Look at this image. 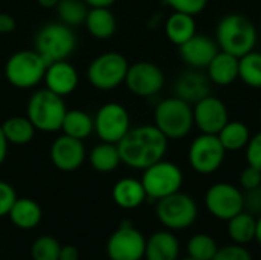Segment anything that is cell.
I'll return each mask as SVG.
<instances>
[{
  "label": "cell",
  "mask_w": 261,
  "mask_h": 260,
  "mask_svg": "<svg viewBox=\"0 0 261 260\" xmlns=\"http://www.w3.org/2000/svg\"><path fill=\"white\" fill-rule=\"evenodd\" d=\"M145 238L130 222L124 221L109 238L106 253L110 260H142L145 254Z\"/></svg>",
  "instance_id": "obj_12"
},
{
  "label": "cell",
  "mask_w": 261,
  "mask_h": 260,
  "mask_svg": "<svg viewBox=\"0 0 261 260\" xmlns=\"http://www.w3.org/2000/svg\"><path fill=\"white\" fill-rule=\"evenodd\" d=\"M226 153L228 152L223 149L217 135L200 133L193 139L188 149V161L194 172L211 175L222 167Z\"/></svg>",
  "instance_id": "obj_11"
},
{
  "label": "cell",
  "mask_w": 261,
  "mask_h": 260,
  "mask_svg": "<svg viewBox=\"0 0 261 260\" xmlns=\"http://www.w3.org/2000/svg\"><path fill=\"white\" fill-rule=\"evenodd\" d=\"M67 112L63 97L49 89H37L28 100L26 116L38 132L55 133L61 130L64 115Z\"/></svg>",
  "instance_id": "obj_4"
},
{
  "label": "cell",
  "mask_w": 261,
  "mask_h": 260,
  "mask_svg": "<svg viewBox=\"0 0 261 260\" xmlns=\"http://www.w3.org/2000/svg\"><path fill=\"white\" fill-rule=\"evenodd\" d=\"M180 245L170 230L153 233L145 241V260H179Z\"/></svg>",
  "instance_id": "obj_20"
},
{
  "label": "cell",
  "mask_w": 261,
  "mask_h": 260,
  "mask_svg": "<svg viewBox=\"0 0 261 260\" xmlns=\"http://www.w3.org/2000/svg\"><path fill=\"white\" fill-rule=\"evenodd\" d=\"M217 41L206 34H196L188 41L179 46V54L184 63L193 69H206L211 60L219 52Z\"/></svg>",
  "instance_id": "obj_17"
},
{
  "label": "cell",
  "mask_w": 261,
  "mask_h": 260,
  "mask_svg": "<svg viewBox=\"0 0 261 260\" xmlns=\"http://www.w3.org/2000/svg\"><path fill=\"white\" fill-rule=\"evenodd\" d=\"M255 241L261 245V216L257 218V228H255Z\"/></svg>",
  "instance_id": "obj_46"
},
{
  "label": "cell",
  "mask_w": 261,
  "mask_h": 260,
  "mask_svg": "<svg viewBox=\"0 0 261 260\" xmlns=\"http://www.w3.org/2000/svg\"><path fill=\"white\" fill-rule=\"evenodd\" d=\"M240 185L242 188L246 192V190H252V188H257L261 185V170L252 167V166H248L246 169H243L242 175H240Z\"/></svg>",
  "instance_id": "obj_40"
},
{
  "label": "cell",
  "mask_w": 261,
  "mask_h": 260,
  "mask_svg": "<svg viewBox=\"0 0 261 260\" xmlns=\"http://www.w3.org/2000/svg\"><path fill=\"white\" fill-rule=\"evenodd\" d=\"M15 199H17V193L14 187L6 181H0V218L8 216Z\"/></svg>",
  "instance_id": "obj_38"
},
{
  "label": "cell",
  "mask_w": 261,
  "mask_h": 260,
  "mask_svg": "<svg viewBox=\"0 0 261 260\" xmlns=\"http://www.w3.org/2000/svg\"><path fill=\"white\" fill-rule=\"evenodd\" d=\"M84 26L96 40H109L116 32V17L110 8H89Z\"/></svg>",
  "instance_id": "obj_24"
},
{
  "label": "cell",
  "mask_w": 261,
  "mask_h": 260,
  "mask_svg": "<svg viewBox=\"0 0 261 260\" xmlns=\"http://www.w3.org/2000/svg\"><path fill=\"white\" fill-rule=\"evenodd\" d=\"M95 133L101 141L118 144L132 129L128 110L119 103L102 104L93 116Z\"/></svg>",
  "instance_id": "obj_10"
},
{
  "label": "cell",
  "mask_w": 261,
  "mask_h": 260,
  "mask_svg": "<svg viewBox=\"0 0 261 260\" xmlns=\"http://www.w3.org/2000/svg\"><path fill=\"white\" fill-rule=\"evenodd\" d=\"M112 198H113V202L119 208L135 210L145 202L147 193H145V188H144L141 179L122 178L113 185Z\"/></svg>",
  "instance_id": "obj_21"
},
{
  "label": "cell",
  "mask_w": 261,
  "mask_h": 260,
  "mask_svg": "<svg viewBox=\"0 0 261 260\" xmlns=\"http://www.w3.org/2000/svg\"><path fill=\"white\" fill-rule=\"evenodd\" d=\"M61 132L67 136L84 141L95 132L93 116L81 109H67L61 124Z\"/></svg>",
  "instance_id": "obj_26"
},
{
  "label": "cell",
  "mask_w": 261,
  "mask_h": 260,
  "mask_svg": "<svg viewBox=\"0 0 261 260\" xmlns=\"http://www.w3.org/2000/svg\"><path fill=\"white\" fill-rule=\"evenodd\" d=\"M43 83L46 89L64 98L76 90L80 84V74L72 63L60 60L47 64Z\"/></svg>",
  "instance_id": "obj_18"
},
{
  "label": "cell",
  "mask_w": 261,
  "mask_h": 260,
  "mask_svg": "<svg viewBox=\"0 0 261 260\" xmlns=\"http://www.w3.org/2000/svg\"><path fill=\"white\" fill-rule=\"evenodd\" d=\"M251 130L243 121H228L225 127L217 133L223 149L226 152H239L245 149L251 139Z\"/></svg>",
  "instance_id": "obj_30"
},
{
  "label": "cell",
  "mask_w": 261,
  "mask_h": 260,
  "mask_svg": "<svg viewBox=\"0 0 261 260\" xmlns=\"http://www.w3.org/2000/svg\"><path fill=\"white\" fill-rule=\"evenodd\" d=\"M258 40L257 26L243 14L232 12L220 18L216 28V41L220 51L243 57L254 51Z\"/></svg>",
  "instance_id": "obj_2"
},
{
  "label": "cell",
  "mask_w": 261,
  "mask_h": 260,
  "mask_svg": "<svg viewBox=\"0 0 261 260\" xmlns=\"http://www.w3.org/2000/svg\"><path fill=\"white\" fill-rule=\"evenodd\" d=\"M255 228L257 218L245 210L228 221V234L232 244L248 245L249 242L255 241Z\"/></svg>",
  "instance_id": "obj_29"
},
{
  "label": "cell",
  "mask_w": 261,
  "mask_h": 260,
  "mask_svg": "<svg viewBox=\"0 0 261 260\" xmlns=\"http://www.w3.org/2000/svg\"><path fill=\"white\" fill-rule=\"evenodd\" d=\"M89 162L92 169L99 173L115 172L119 167V164H122L118 144L101 141L99 144L93 146L89 153Z\"/></svg>",
  "instance_id": "obj_27"
},
{
  "label": "cell",
  "mask_w": 261,
  "mask_h": 260,
  "mask_svg": "<svg viewBox=\"0 0 261 260\" xmlns=\"http://www.w3.org/2000/svg\"><path fill=\"white\" fill-rule=\"evenodd\" d=\"M89 8H110L116 0H84Z\"/></svg>",
  "instance_id": "obj_44"
},
{
  "label": "cell",
  "mask_w": 261,
  "mask_h": 260,
  "mask_svg": "<svg viewBox=\"0 0 261 260\" xmlns=\"http://www.w3.org/2000/svg\"><path fill=\"white\" fill-rule=\"evenodd\" d=\"M164 2L173 11L190 14V15H194V17L197 14H200L208 5V0H164Z\"/></svg>",
  "instance_id": "obj_35"
},
{
  "label": "cell",
  "mask_w": 261,
  "mask_h": 260,
  "mask_svg": "<svg viewBox=\"0 0 261 260\" xmlns=\"http://www.w3.org/2000/svg\"><path fill=\"white\" fill-rule=\"evenodd\" d=\"M37 2H38V5H40L41 8L52 9V8H55V6L58 5L60 0H37Z\"/></svg>",
  "instance_id": "obj_45"
},
{
  "label": "cell",
  "mask_w": 261,
  "mask_h": 260,
  "mask_svg": "<svg viewBox=\"0 0 261 260\" xmlns=\"http://www.w3.org/2000/svg\"><path fill=\"white\" fill-rule=\"evenodd\" d=\"M205 70L213 84L229 86L239 78V57L219 51Z\"/></svg>",
  "instance_id": "obj_22"
},
{
  "label": "cell",
  "mask_w": 261,
  "mask_h": 260,
  "mask_svg": "<svg viewBox=\"0 0 261 260\" xmlns=\"http://www.w3.org/2000/svg\"><path fill=\"white\" fill-rule=\"evenodd\" d=\"M180 260H197V259H193V257H190V256H188V257H185V259H180Z\"/></svg>",
  "instance_id": "obj_47"
},
{
  "label": "cell",
  "mask_w": 261,
  "mask_h": 260,
  "mask_svg": "<svg viewBox=\"0 0 261 260\" xmlns=\"http://www.w3.org/2000/svg\"><path fill=\"white\" fill-rule=\"evenodd\" d=\"M243 210L252 216H261V185L243 193Z\"/></svg>",
  "instance_id": "obj_39"
},
{
  "label": "cell",
  "mask_w": 261,
  "mask_h": 260,
  "mask_svg": "<svg viewBox=\"0 0 261 260\" xmlns=\"http://www.w3.org/2000/svg\"><path fill=\"white\" fill-rule=\"evenodd\" d=\"M8 147H9V143L0 127V166L6 161V156H8Z\"/></svg>",
  "instance_id": "obj_43"
},
{
  "label": "cell",
  "mask_w": 261,
  "mask_h": 260,
  "mask_svg": "<svg viewBox=\"0 0 261 260\" xmlns=\"http://www.w3.org/2000/svg\"><path fill=\"white\" fill-rule=\"evenodd\" d=\"M15 18L8 12L0 11V34H11L15 29Z\"/></svg>",
  "instance_id": "obj_41"
},
{
  "label": "cell",
  "mask_w": 261,
  "mask_h": 260,
  "mask_svg": "<svg viewBox=\"0 0 261 260\" xmlns=\"http://www.w3.org/2000/svg\"><path fill=\"white\" fill-rule=\"evenodd\" d=\"M213 260H252V256L245 245L232 244L219 248Z\"/></svg>",
  "instance_id": "obj_36"
},
{
  "label": "cell",
  "mask_w": 261,
  "mask_h": 260,
  "mask_svg": "<svg viewBox=\"0 0 261 260\" xmlns=\"http://www.w3.org/2000/svg\"><path fill=\"white\" fill-rule=\"evenodd\" d=\"M158 221L170 231H182L190 228L197 219L196 201L182 192H176L162 198L156 204Z\"/></svg>",
  "instance_id": "obj_8"
},
{
  "label": "cell",
  "mask_w": 261,
  "mask_h": 260,
  "mask_svg": "<svg viewBox=\"0 0 261 260\" xmlns=\"http://www.w3.org/2000/svg\"><path fill=\"white\" fill-rule=\"evenodd\" d=\"M124 84L133 95L150 98L162 90L165 75L158 64L151 61H138L128 66Z\"/></svg>",
  "instance_id": "obj_14"
},
{
  "label": "cell",
  "mask_w": 261,
  "mask_h": 260,
  "mask_svg": "<svg viewBox=\"0 0 261 260\" xmlns=\"http://www.w3.org/2000/svg\"><path fill=\"white\" fill-rule=\"evenodd\" d=\"M80 259V253L76 250V247L73 245H64L61 247L60 251V260H78Z\"/></svg>",
  "instance_id": "obj_42"
},
{
  "label": "cell",
  "mask_w": 261,
  "mask_h": 260,
  "mask_svg": "<svg viewBox=\"0 0 261 260\" xmlns=\"http://www.w3.org/2000/svg\"><path fill=\"white\" fill-rule=\"evenodd\" d=\"M49 156L52 164L66 173L78 170L86 161V147L84 143L67 135L57 136L50 146Z\"/></svg>",
  "instance_id": "obj_16"
},
{
  "label": "cell",
  "mask_w": 261,
  "mask_h": 260,
  "mask_svg": "<svg viewBox=\"0 0 261 260\" xmlns=\"http://www.w3.org/2000/svg\"><path fill=\"white\" fill-rule=\"evenodd\" d=\"M141 182L145 188L147 198L159 201L176 192H180L184 184V173L180 167L171 161L161 159L142 170Z\"/></svg>",
  "instance_id": "obj_9"
},
{
  "label": "cell",
  "mask_w": 261,
  "mask_h": 260,
  "mask_svg": "<svg viewBox=\"0 0 261 260\" xmlns=\"http://www.w3.org/2000/svg\"><path fill=\"white\" fill-rule=\"evenodd\" d=\"M193 116L194 126L200 133L206 135H217L229 121L226 104L214 95H208L193 104Z\"/></svg>",
  "instance_id": "obj_15"
},
{
  "label": "cell",
  "mask_w": 261,
  "mask_h": 260,
  "mask_svg": "<svg viewBox=\"0 0 261 260\" xmlns=\"http://www.w3.org/2000/svg\"><path fill=\"white\" fill-rule=\"evenodd\" d=\"M61 244L58 239L49 234L37 238L31 245V259L32 260H60Z\"/></svg>",
  "instance_id": "obj_34"
},
{
  "label": "cell",
  "mask_w": 261,
  "mask_h": 260,
  "mask_svg": "<svg viewBox=\"0 0 261 260\" xmlns=\"http://www.w3.org/2000/svg\"><path fill=\"white\" fill-rule=\"evenodd\" d=\"M55 11L58 21L70 28H76L84 25L89 6L84 0H60L55 6Z\"/></svg>",
  "instance_id": "obj_31"
},
{
  "label": "cell",
  "mask_w": 261,
  "mask_h": 260,
  "mask_svg": "<svg viewBox=\"0 0 261 260\" xmlns=\"http://www.w3.org/2000/svg\"><path fill=\"white\" fill-rule=\"evenodd\" d=\"M8 218L17 228L32 230L41 222L43 210L40 204L31 198H17L8 213Z\"/></svg>",
  "instance_id": "obj_23"
},
{
  "label": "cell",
  "mask_w": 261,
  "mask_h": 260,
  "mask_svg": "<svg viewBox=\"0 0 261 260\" xmlns=\"http://www.w3.org/2000/svg\"><path fill=\"white\" fill-rule=\"evenodd\" d=\"M217 250H219V245L216 239L205 233L194 234L188 241V245H187L188 256L197 260H213Z\"/></svg>",
  "instance_id": "obj_33"
},
{
  "label": "cell",
  "mask_w": 261,
  "mask_h": 260,
  "mask_svg": "<svg viewBox=\"0 0 261 260\" xmlns=\"http://www.w3.org/2000/svg\"><path fill=\"white\" fill-rule=\"evenodd\" d=\"M154 126L168 138V141L184 139L194 127L193 106L177 97H170L154 109Z\"/></svg>",
  "instance_id": "obj_6"
},
{
  "label": "cell",
  "mask_w": 261,
  "mask_h": 260,
  "mask_svg": "<svg viewBox=\"0 0 261 260\" xmlns=\"http://www.w3.org/2000/svg\"><path fill=\"white\" fill-rule=\"evenodd\" d=\"M239 78L252 89H261V52L251 51L239 58Z\"/></svg>",
  "instance_id": "obj_32"
},
{
  "label": "cell",
  "mask_w": 261,
  "mask_h": 260,
  "mask_svg": "<svg viewBox=\"0 0 261 260\" xmlns=\"http://www.w3.org/2000/svg\"><path fill=\"white\" fill-rule=\"evenodd\" d=\"M260 123H261V110H260Z\"/></svg>",
  "instance_id": "obj_49"
},
{
  "label": "cell",
  "mask_w": 261,
  "mask_h": 260,
  "mask_svg": "<svg viewBox=\"0 0 261 260\" xmlns=\"http://www.w3.org/2000/svg\"><path fill=\"white\" fill-rule=\"evenodd\" d=\"M260 32H261V15H260Z\"/></svg>",
  "instance_id": "obj_48"
},
{
  "label": "cell",
  "mask_w": 261,
  "mask_h": 260,
  "mask_svg": "<svg viewBox=\"0 0 261 260\" xmlns=\"http://www.w3.org/2000/svg\"><path fill=\"white\" fill-rule=\"evenodd\" d=\"M211 80L202 69H187L174 81V97L190 103L191 106L202 98L211 95Z\"/></svg>",
  "instance_id": "obj_19"
},
{
  "label": "cell",
  "mask_w": 261,
  "mask_h": 260,
  "mask_svg": "<svg viewBox=\"0 0 261 260\" xmlns=\"http://www.w3.org/2000/svg\"><path fill=\"white\" fill-rule=\"evenodd\" d=\"M205 207L216 219L228 222L243 211V193L229 182H217L206 190Z\"/></svg>",
  "instance_id": "obj_13"
},
{
  "label": "cell",
  "mask_w": 261,
  "mask_h": 260,
  "mask_svg": "<svg viewBox=\"0 0 261 260\" xmlns=\"http://www.w3.org/2000/svg\"><path fill=\"white\" fill-rule=\"evenodd\" d=\"M47 64L35 49H21L8 57L3 66V75L12 87L29 90L43 83Z\"/></svg>",
  "instance_id": "obj_3"
},
{
  "label": "cell",
  "mask_w": 261,
  "mask_h": 260,
  "mask_svg": "<svg viewBox=\"0 0 261 260\" xmlns=\"http://www.w3.org/2000/svg\"><path fill=\"white\" fill-rule=\"evenodd\" d=\"M128 66L130 64L122 54L116 51H109L99 54L89 63L87 80L93 89L110 92L124 84Z\"/></svg>",
  "instance_id": "obj_7"
},
{
  "label": "cell",
  "mask_w": 261,
  "mask_h": 260,
  "mask_svg": "<svg viewBox=\"0 0 261 260\" xmlns=\"http://www.w3.org/2000/svg\"><path fill=\"white\" fill-rule=\"evenodd\" d=\"M164 29H165L167 38L173 44H176V46L184 44L193 35L197 34L196 32V20H194V15L184 14V12H176V11H173V14L168 15V18L165 20Z\"/></svg>",
  "instance_id": "obj_25"
},
{
  "label": "cell",
  "mask_w": 261,
  "mask_h": 260,
  "mask_svg": "<svg viewBox=\"0 0 261 260\" xmlns=\"http://www.w3.org/2000/svg\"><path fill=\"white\" fill-rule=\"evenodd\" d=\"M245 155H246L248 166H252L261 170V130L251 136L248 146L245 147Z\"/></svg>",
  "instance_id": "obj_37"
},
{
  "label": "cell",
  "mask_w": 261,
  "mask_h": 260,
  "mask_svg": "<svg viewBox=\"0 0 261 260\" xmlns=\"http://www.w3.org/2000/svg\"><path fill=\"white\" fill-rule=\"evenodd\" d=\"M34 49L47 63L67 60L76 49V34L61 21L46 23L34 35Z\"/></svg>",
  "instance_id": "obj_5"
},
{
  "label": "cell",
  "mask_w": 261,
  "mask_h": 260,
  "mask_svg": "<svg viewBox=\"0 0 261 260\" xmlns=\"http://www.w3.org/2000/svg\"><path fill=\"white\" fill-rule=\"evenodd\" d=\"M121 162L135 170H145L165 158L168 138L154 126L144 124L133 127L118 143Z\"/></svg>",
  "instance_id": "obj_1"
},
{
  "label": "cell",
  "mask_w": 261,
  "mask_h": 260,
  "mask_svg": "<svg viewBox=\"0 0 261 260\" xmlns=\"http://www.w3.org/2000/svg\"><path fill=\"white\" fill-rule=\"evenodd\" d=\"M0 127L3 130L8 143L14 144V146H24V144L31 143L37 132V129L29 121V118L23 116V115H15V116L6 118Z\"/></svg>",
  "instance_id": "obj_28"
}]
</instances>
